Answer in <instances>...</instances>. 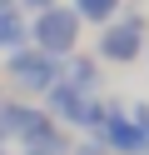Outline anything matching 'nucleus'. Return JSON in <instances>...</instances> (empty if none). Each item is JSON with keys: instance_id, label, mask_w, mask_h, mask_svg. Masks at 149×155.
Instances as JSON below:
<instances>
[{"instance_id": "nucleus-5", "label": "nucleus", "mask_w": 149, "mask_h": 155, "mask_svg": "<svg viewBox=\"0 0 149 155\" xmlns=\"http://www.w3.org/2000/svg\"><path fill=\"white\" fill-rule=\"evenodd\" d=\"M95 140L104 145L109 155H149V140L134 125V115H129L124 105H109V100H104V120H99Z\"/></svg>"}, {"instance_id": "nucleus-6", "label": "nucleus", "mask_w": 149, "mask_h": 155, "mask_svg": "<svg viewBox=\"0 0 149 155\" xmlns=\"http://www.w3.org/2000/svg\"><path fill=\"white\" fill-rule=\"evenodd\" d=\"M30 40V15L20 10V0H0V50H15Z\"/></svg>"}, {"instance_id": "nucleus-1", "label": "nucleus", "mask_w": 149, "mask_h": 155, "mask_svg": "<svg viewBox=\"0 0 149 155\" xmlns=\"http://www.w3.org/2000/svg\"><path fill=\"white\" fill-rule=\"evenodd\" d=\"M45 110L55 115L65 130H89V135H95L99 120H104V100L89 95V90H79V85H70V80H55L45 90Z\"/></svg>"}, {"instance_id": "nucleus-11", "label": "nucleus", "mask_w": 149, "mask_h": 155, "mask_svg": "<svg viewBox=\"0 0 149 155\" xmlns=\"http://www.w3.org/2000/svg\"><path fill=\"white\" fill-rule=\"evenodd\" d=\"M50 5H60V0H20V10H25V15H40V10H50Z\"/></svg>"}, {"instance_id": "nucleus-4", "label": "nucleus", "mask_w": 149, "mask_h": 155, "mask_svg": "<svg viewBox=\"0 0 149 155\" xmlns=\"http://www.w3.org/2000/svg\"><path fill=\"white\" fill-rule=\"evenodd\" d=\"M144 35H149V25H144V15H114L109 25H99V60H109V65H129V60H139L144 55Z\"/></svg>"}, {"instance_id": "nucleus-2", "label": "nucleus", "mask_w": 149, "mask_h": 155, "mask_svg": "<svg viewBox=\"0 0 149 155\" xmlns=\"http://www.w3.org/2000/svg\"><path fill=\"white\" fill-rule=\"evenodd\" d=\"M60 65L65 60H55V55H45L40 45H15V50H5V80L15 85V90H25V95H45L50 85L60 80Z\"/></svg>"}, {"instance_id": "nucleus-12", "label": "nucleus", "mask_w": 149, "mask_h": 155, "mask_svg": "<svg viewBox=\"0 0 149 155\" xmlns=\"http://www.w3.org/2000/svg\"><path fill=\"white\" fill-rule=\"evenodd\" d=\"M0 155H10V145H0Z\"/></svg>"}, {"instance_id": "nucleus-10", "label": "nucleus", "mask_w": 149, "mask_h": 155, "mask_svg": "<svg viewBox=\"0 0 149 155\" xmlns=\"http://www.w3.org/2000/svg\"><path fill=\"white\" fill-rule=\"evenodd\" d=\"M70 155H109V150L95 140V135H89V140H75V145H70Z\"/></svg>"}, {"instance_id": "nucleus-3", "label": "nucleus", "mask_w": 149, "mask_h": 155, "mask_svg": "<svg viewBox=\"0 0 149 155\" xmlns=\"http://www.w3.org/2000/svg\"><path fill=\"white\" fill-rule=\"evenodd\" d=\"M30 45H40V50L55 55V60L75 55V45H79V15L70 10V5H50V10L30 15Z\"/></svg>"}, {"instance_id": "nucleus-8", "label": "nucleus", "mask_w": 149, "mask_h": 155, "mask_svg": "<svg viewBox=\"0 0 149 155\" xmlns=\"http://www.w3.org/2000/svg\"><path fill=\"white\" fill-rule=\"evenodd\" d=\"M70 10L79 15V25H109L119 15V0H70Z\"/></svg>"}, {"instance_id": "nucleus-9", "label": "nucleus", "mask_w": 149, "mask_h": 155, "mask_svg": "<svg viewBox=\"0 0 149 155\" xmlns=\"http://www.w3.org/2000/svg\"><path fill=\"white\" fill-rule=\"evenodd\" d=\"M10 135H15V95L0 90V145H10Z\"/></svg>"}, {"instance_id": "nucleus-7", "label": "nucleus", "mask_w": 149, "mask_h": 155, "mask_svg": "<svg viewBox=\"0 0 149 155\" xmlns=\"http://www.w3.org/2000/svg\"><path fill=\"white\" fill-rule=\"evenodd\" d=\"M60 80H70V85H79V90H89L95 95L99 90V60H89V55H65V65H60Z\"/></svg>"}]
</instances>
